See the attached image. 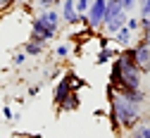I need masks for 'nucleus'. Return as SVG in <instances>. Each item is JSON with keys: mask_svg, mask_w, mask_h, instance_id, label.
Instances as JSON below:
<instances>
[{"mask_svg": "<svg viewBox=\"0 0 150 138\" xmlns=\"http://www.w3.org/2000/svg\"><path fill=\"white\" fill-rule=\"evenodd\" d=\"M38 93H41V86H38V84L29 88V95H31V98H33V95H38Z\"/></svg>", "mask_w": 150, "mask_h": 138, "instance_id": "nucleus-22", "label": "nucleus"}, {"mask_svg": "<svg viewBox=\"0 0 150 138\" xmlns=\"http://www.w3.org/2000/svg\"><path fill=\"white\" fill-rule=\"evenodd\" d=\"M131 138H143V136H138V133H136V131H134V133H131Z\"/></svg>", "mask_w": 150, "mask_h": 138, "instance_id": "nucleus-25", "label": "nucleus"}, {"mask_svg": "<svg viewBox=\"0 0 150 138\" xmlns=\"http://www.w3.org/2000/svg\"><path fill=\"white\" fill-rule=\"evenodd\" d=\"M110 110H112V126L115 129L134 131L143 122V105L115 93L112 88H110Z\"/></svg>", "mask_w": 150, "mask_h": 138, "instance_id": "nucleus-1", "label": "nucleus"}, {"mask_svg": "<svg viewBox=\"0 0 150 138\" xmlns=\"http://www.w3.org/2000/svg\"><path fill=\"white\" fill-rule=\"evenodd\" d=\"M67 55H69V45L67 43H60L57 48H55V57H57V60H64Z\"/></svg>", "mask_w": 150, "mask_h": 138, "instance_id": "nucleus-15", "label": "nucleus"}, {"mask_svg": "<svg viewBox=\"0 0 150 138\" xmlns=\"http://www.w3.org/2000/svg\"><path fill=\"white\" fill-rule=\"evenodd\" d=\"M105 7H107V0H93L91 7H88V24L91 29H103L105 24Z\"/></svg>", "mask_w": 150, "mask_h": 138, "instance_id": "nucleus-3", "label": "nucleus"}, {"mask_svg": "<svg viewBox=\"0 0 150 138\" xmlns=\"http://www.w3.org/2000/svg\"><path fill=\"white\" fill-rule=\"evenodd\" d=\"M43 22H48L50 26H55V29H60V22H62V14L57 12V10H43L41 14H38Z\"/></svg>", "mask_w": 150, "mask_h": 138, "instance_id": "nucleus-11", "label": "nucleus"}, {"mask_svg": "<svg viewBox=\"0 0 150 138\" xmlns=\"http://www.w3.org/2000/svg\"><path fill=\"white\" fill-rule=\"evenodd\" d=\"M55 33H57V29L50 26L48 22H43L41 17H36L33 22H31V36L29 38H36V41H50V38H55Z\"/></svg>", "mask_w": 150, "mask_h": 138, "instance_id": "nucleus-2", "label": "nucleus"}, {"mask_svg": "<svg viewBox=\"0 0 150 138\" xmlns=\"http://www.w3.org/2000/svg\"><path fill=\"white\" fill-rule=\"evenodd\" d=\"M3 114H5V117H7V119H12V117H14V114H12V110H10V107H3Z\"/></svg>", "mask_w": 150, "mask_h": 138, "instance_id": "nucleus-23", "label": "nucleus"}, {"mask_svg": "<svg viewBox=\"0 0 150 138\" xmlns=\"http://www.w3.org/2000/svg\"><path fill=\"white\" fill-rule=\"evenodd\" d=\"M126 26L134 31V33H138V31H141V17H129V19H126Z\"/></svg>", "mask_w": 150, "mask_h": 138, "instance_id": "nucleus-14", "label": "nucleus"}, {"mask_svg": "<svg viewBox=\"0 0 150 138\" xmlns=\"http://www.w3.org/2000/svg\"><path fill=\"white\" fill-rule=\"evenodd\" d=\"M38 7L41 10H50L52 7V0H38Z\"/></svg>", "mask_w": 150, "mask_h": 138, "instance_id": "nucleus-21", "label": "nucleus"}, {"mask_svg": "<svg viewBox=\"0 0 150 138\" xmlns=\"http://www.w3.org/2000/svg\"><path fill=\"white\" fill-rule=\"evenodd\" d=\"M112 88V86H110ZM112 91H117L119 95H124V98H129V100H134V103H145L148 100V93L143 91V88H112Z\"/></svg>", "mask_w": 150, "mask_h": 138, "instance_id": "nucleus-7", "label": "nucleus"}, {"mask_svg": "<svg viewBox=\"0 0 150 138\" xmlns=\"http://www.w3.org/2000/svg\"><path fill=\"white\" fill-rule=\"evenodd\" d=\"M134 50H136V62L141 64V69H143V74L150 69V41H145V38H141V41L134 45Z\"/></svg>", "mask_w": 150, "mask_h": 138, "instance_id": "nucleus-4", "label": "nucleus"}, {"mask_svg": "<svg viewBox=\"0 0 150 138\" xmlns=\"http://www.w3.org/2000/svg\"><path fill=\"white\" fill-rule=\"evenodd\" d=\"M134 131H136L138 136H143V138H150V124H143V122H141Z\"/></svg>", "mask_w": 150, "mask_h": 138, "instance_id": "nucleus-16", "label": "nucleus"}, {"mask_svg": "<svg viewBox=\"0 0 150 138\" xmlns=\"http://www.w3.org/2000/svg\"><path fill=\"white\" fill-rule=\"evenodd\" d=\"M119 52H115V50H110V48H103L98 55H96V64H107L110 60H115Z\"/></svg>", "mask_w": 150, "mask_h": 138, "instance_id": "nucleus-12", "label": "nucleus"}, {"mask_svg": "<svg viewBox=\"0 0 150 138\" xmlns=\"http://www.w3.org/2000/svg\"><path fill=\"white\" fill-rule=\"evenodd\" d=\"M141 17H150V0H145L141 5Z\"/></svg>", "mask_w": 150, "mask_h": 138, "instance_id": "nucleus-20", "label": "nucleus"}, {"mask_svg": "<svg viewBox=\"0 0 150 138\" xmlns=\"http://www.w3.org/2000/svg\"><path fill=\"white\" fill-rule=\"evenodd\" d=\"M45 50V43L43 41H36V38H29V41L24 43V52L31 55V57H41Z\"/></svg>", "mask_w": 150, "mask_h": 138, "instance_id": "nucleus-8", "label": "nucleus"}, {"mask_svg": "<svg viewBox=\"0 0 150 138\" xmlns=\"http://www.w3.org/2000/svg\"><path fill=\"white\" fill-rule=\"evenodd\" d=\"M131 38H134V31H131L126 24L115 33V41H117V45H122V48H126V45H131Z\"/></svg>", "mask_w": 150, "mask_h": 138, "instance_id": "nucleus-10", "label": "nucleus"}, {"mask_svg": "<svg viewBox=\"0 0 150 138\" xmlns=\"http://www.w3.org/2000/svg\"><path fill=\"white\" fill-rule=\"evenodd\" d=\"M26 57H29V55H26L24 50H22V52H14V57H12V64H17V67H22V64L26 62Z\"/></svg>", "mask_w": 150, "mask_h": 138, "instance_id": "nucleus-17", "label": "nucleus"}, {"mask_svg": "<svg viewBox=\"0 0 150 138\" xmlns=\"http://www.w3.org/2000/svg\"><path fill=\"white\" fill-rule=\"evenodd\" d=\"M62 3H64V0H52V7H60Z\"/></svg>", "mask_w": 150, "mask_h": 138, "instance_id": "nucleus-24", "label": "nucleus"}, {"mask_svg": "<svg viewBox=\"0 0 150 138\" xmlns=\"http://www.w3.org/2000/svg\"><path fill=\"white\" fill-rule=\"evenodd\" d=\"M60 107H62L64 112H74V110L79 107V98H76V93H71V95L67 98V100H64V103L60 105Z\"/></svg>", "mask_w": 150, "mask_h": 138, "instance_id": "nucleus-13", "label": "nucleus"}, {"mask_svg": "<svg viewBox=\"0 0 150 138\" xmlns=\"http://www.w3.org/2000/svg\"><path fill=\"white\" fill-rule=\"evenodd\" d=\"M126 19H129V12H122V14L117 17V19H112V22H107V24H105L103 29H105V31H107L110 36H115V33H117V31H119V29H122V26L126 24Z\"/></svg>", "mask_w": 150, "mask_h": 138, "instance_id": "nucleus-9", "label": "nucleus"}, {"mask_svg": "<svg viewBox=\"0 0 150 138\" xmlns=\"http://www.w3.org/2000/svg\"><path fill=\"white\" fill-rule=\"evenodd\" d=\"M62 22L67 24H79V10H76V0H64L62 3Z\"/></svg>", "mask_w": 150, "mask_h": 138, "instance_id": "nucleus-6", "label": "nucleus"}, {"mask_svg": "<svg viewBox=\"0 0 150 138\" xmlns=\"http://www.w3.org/2000/svg\"><path fill=\"white\" fill-rule=\"evenodd\" d=\"M91 3H93V0H76V10H79V12H88Z\"/></svg>", "mask_w": 150, "mask_h": 138, "instance_id": "nucleus-19", "label": "nucleus"}, {"mask_svg": "<svg viewBox=\"0 0 150 138\" xmlns=\"http://www.w3.org/2000/svg\"><path fill=\"white\" fill-rule=\"evenodd\" d=\"M122 7H124V12H134L136 7H138V0H122Z\"/></svg>", "mask_w": 150, "mask_h": 138, "instance_id": "nucleus-18", "label": "nucleus"}, {"mask_svg": "<svg viewBox=\"0 0 150 138\" xmlns=\"http://www.w3.org/2000/svg\"><path fill=\"white\" fill-rule=\"evenodd\" d=\"M71 93H74V88H71V79L64 76V79H60V84L55 86V91H52V103H55V105H62Z\"/></svg>", "mask_w": 150, "mask_h": 138, "instance_id": "nucleus-5", "label": "nucleus"}]
</instances>
